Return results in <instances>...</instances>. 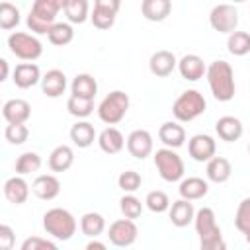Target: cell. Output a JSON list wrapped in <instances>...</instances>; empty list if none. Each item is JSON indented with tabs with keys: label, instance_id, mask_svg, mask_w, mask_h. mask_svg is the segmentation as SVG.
<instances>
[{
	"label": "cell",
	"instance_id": "obj_1",
	"mask_svg": "<svg viewBox=\"0 0 250 250\" xmlns=\"http://www.w3.org/2000/svg\"><path fill=\"white\" fill-rule=\"evenodd\" d=\"M207 82L211 88V94L219 102H230L236 92L234 84V70L227 61H213L207 66Z\"/></svg>",
	"mask_w": 250,
	"mask_h": 250
},
{
	"label": "cell",
	"instance_id": "obj_2",
	"mask_svg": "<svg viewBox=\"0 0 250 250\" xmlns=\"http://www.w3.org/2000/svg\"><path fill=\"white\" fill-rule=\"evenodd\" d=\"M193 225H195V232L199 236L201 250H225L227 248V244L223 240L221 227L217 225L215 211L211 207H201L199 211H195Z\"/></svg>",
	"mask_w": 250,
	"mask_h": 250
},
{
	"label": "cell",
	"instance_id": "obj_3",
	"mask_svg": "<svg viewBox=\"0 0 250 250\" xmlns=\"http://www.w3.org/2000/svg\"><path fill=\"white\" fill-rule=\"evenodd\" d=\"M66 2L68 0H35L27 16V27L37 35H47L57 23L55 18L61 10H64Z\"/></svg>",
	"mask_w": 250,
	"mask_h": 250
},
{
	"label": "cell",
	"instance_id": "obj_4",
	"mask_svg": "<svg viewBox=\"0 0 250 250\" xmlns=\"http://www.w3.org/2000/svg\"><path fill=\"white\" fill-rule=\"evenodd\" d=\"M43 229L49 236L57 240H70L76 232V219L70 211L62 207H53L43 215Z\"/></svg>",
	"mask_w": 250,
	"mask_h": 250
},
{
	"label": "cell",
	"instance_id": "obj_5",
	"mask_svg": "<svg viewBox=\"0 0 250 250\" xmlns=\"http://www.w3.org/2000/svg\"><path fill=\"white\" fill-rule=\"evenodd\" d=\"M205 107H207V102H205V98H203L201 92H197V90H186L172 104V113H174V117L178 121L188 123V121L197 119L205 111Z\"/></svg>",
	"mask_w": 250,
	"mask_h": 250
},
{
	"label": "cell",
	"instance_id": "obj_6",
	"mask_svg": "<svg viewBox=\"0 0 250 250\" xmlns=\"http://www.w3.org/2000/svg\"><path fill=\"white\" fill-rule=\"evenodd\" d=\"M129 111V96L123 90L109 92L98 105V117L105 125H117Z\"/></svg>",
	"mask_w": 250,
	"mask_h": 250
},
{
	"label": "cell",
	"instance_id": "obj_7",
	"mask_svg": "<svg viewBox=\"0 0 250 250\" xmlns=\"http://www.w3.org/2000/svg\"><path fill=\"white\" fill-rule=\"evenodd\" d=\"M154 166L160 174V178L164 182H178L184 178V172H186V166H184V160L182 156L170 148V146H164V148H158L154 152Z\"/></svg>",
	"mask_w": 250,
	"mask_h": 250
},
{
	"label": "cell",
	"instance_id": "obj_8",
	"mask_svg": "<svg viewBox=\"0 0 250 250\" xmlns=\"http://www.w3.org/2000/svg\"><path fill=\"white\" fill-rule=\"evenodd\" d=\"M8 47L12 51V55H16L21 61H35L43 55V45L41 41L31 35V33H23V31H16L8 37Z\"/></svg>",
	"mask_w": 250,
	"mask_h": 250
},
{
	"label": "cell",
	"instance_id": "obj_9",
	"mask_svg": "<svg viewBox=\"0 0 250 250\" xmlns=\"http://www.w3.org/2000/svg\"><path fill=\"white\" fill-rule=\"evenodd\" d=\"M137 236H139V229H137L135 221L133 219H127V217L113 221L109 225V229H107L109 242L113 246H119V248H127V246L135 244Z\"/></svg>",
	"mask_w": 250,
	"mask_h": 250
},
{
	"label": "cell",
	"instance_id": "obj_10",
	"mask_svg": "<svg viewBox=\"0 0 250 250\" xmlns=\"http://www.w3.org/2000/svg\"><path fill=\"white\" fill-rule=\"evenodd\" d=\"M209 23L219 33H232L238 25V10L232 4H217L209 14Z\"/></svg>",
	"mask_w": 250,
	"mask_h": 250
},
{
	"label": "cell",
	"instance_id": "obj_11",
	"mask_svg": "<svg viewBox=\"0 0 250 250\" xmlns=\"http://www.w3.org/2000/svg\"><path fill=\"white\" fill-rule=\"evenodd\" d=\"M152 148H154V141H152V135L146 129H135V131L129 133L127 150H129L131 156H135L139 160H145L146 156L152 154Z\"/></svg>",
	"mask_w": 250,
	"mask_h": 250
},
{
	"label": "cell",
	"instance_id": "obj_12",
	"mask_svg": "<svg viewBox=\"0 0 250 250\" xmlns=\"http://www.w3.org/2000/svg\"><path fill=\"white\" fill-rule=\"evenodd\" d=\"M188 152H189V156H191L195 162H207V160H211V158L215 156V152H217V143H215V139H213L211 135L199 133V135H193V137L189 139V143H188Z\"/></svg>",
	"mask_w": 250,
	"mask_h": 250
},
{
	"label": "cell",
	"instance_id": "obj_13",
	"mask_svg": "<svg viewBox=\"0 0 250 250\" xmlns=\"http://www.w3.org/2000/svg\"><path fill=\"white\" fill-rule=\"evenodd\" d=\"M41 78H43V76H41L39 66H37L35 62H31V61H29V62H20V64H16L14 74H12L14 84H16L18 88H21V90H27V88L35 86Z\"/></svg>",
	"mask_w": 250,
	"mask_h": 250
},
{
	"label": "cell",
	"instance_id": "obj_14",
	"mask_svg": "<svg viewBox=\"0 0 250 250\" xmlns=\"http://www.w3.org/2000/svg\"><path fill=\"white\" fill-rule=\"evenodd\" d=\"M31 191H33L39 199L51 201V199H55V197L61 193V182H59V178L53 176V174H41V176H37V178L33 180Z\"/></svg>",
	"mask_w": 250,
	"mask_h": 250
},
{
	"label": "cell",
	"instance_id": "obj_15",
	"mask_svg": "<svg viewBox=\"0 0 250 250\" xmlns=\"http://www.w3.org/2000/svg\"><path fill=\"white\" fill-rule=\"evenodd\" d=\"M178 66V61H176V55L172 51H166V49H160L156 53H152L150 61H148V68L154 76H170L172 70Z\"/></svg>",
	"mask_w": 250,
	"mask_h": 250
},
{
	"label": "cell",
	"instance_id": "obj_16",
	"mask_svg": "<svg viewBox=\"0 0 250 250\" xmlns=\"http://www.w3.org/2000/svg\"><path fill=\"white\" fill-rule=\"evenodd\" d=\"M215 131L219 135V139L227 141V143H234L242 137L244 133V127H242V121L234 115H223L217 119L215 123Z\"/></svg>",
	"mask_w": 250,
	"mask_h": 250
},
{
	"label": "cell",
	"instance_id": "obj_17",
	"mask_svg": "<svg viewBox=\"0 0 250 250\" xmlns=\"http://www.w3.org/2000/svg\"><path fill=\"white\" fill-rule=\"evenodd\" d=\"M4 197L14 203V205H21L27 201L29 197V184L23 180V176H12L4 182Z\"/></svg>",
	"mask_w": 250,
	"mask_h": 250
},
{
	"label": "cell",
	"instance_id": "obj_18",
	"mask_svg": "<svg viewBox=\"0 0 250 250\" xmlns=\"http://www.w3.org/2000/svg\"><path fill=\"white\" fill-rule=\"evenodd\" d=\"M178 70H180L182 78H186L189 82H195L207 72V66H205V62H203V59L199 55L191 53V55H184L178 61Z\"/></svg>",
	"mask_w": 250,
	"mask_h": 250
},
{
	"label": "cell",
	"instance_id": "obj_19",
	"mask_svg": "<svg viewBox=\"0 0 250 250\" xmlns=\"http://www.w3.org/2000/svg\"><path fill=\"white\" fill-rule=\"evenodd\" d=\"M98 145L105 154H117L123 150V146L127 145V139L123 137V133L117 127H105L100 135H98Z\"/></svg>",
	"mask_w": 250,
	"mask_h": 250
},
{
	"label": "cell",
	"instance_id": "obj_20",
	"mask_svg": "<svg viewBox=\"0 0 250 250\" xmlns=\"http://www.w3.org/2000/svg\"><path fill=\"white\" fill-rule=\"evenodd\" d=\"M2 115L8 123H25L31 115V105L21 98H12L2 105Z\"/></svg>",
	"mask_w": 250,
	"mask_h": 250
},
{
	"label": "cell",
	"instance_id": "obj_21",
	"mask_svg": "<svg viewBox=\"0 0 250 250\" xmlns=\"http://www.w3.org/2000/svg\"><path fill=\"white\" fill-rule=\"evenodd\" d=\"M168 215H170V221H172L174 227L184 229V227H188L195 219V209H193V203L189 199L182 197V199H178V201H174L170 205Z\"/></svg>",
	"mask_w": 250,
	"mask_h": 250
},
{
	"label": "cell",
	"instance_id": "obj_22",
	"mask_svg": "<svg viewBox=\"0 0 250 250\" xmlns=\"http://www.w3.org/2000/svg\"><path fill=\"white\" fill-rule=\"evenodd\" d=\"M41 90L45 96L49 98H59L64 94L66 90V76L62 70L59 68H51L45 72V76L41 78Z\"/></svg>",
	"mask_w": 250,
	"mask_h": 250
},
{
	"label": "cell",
	"instance_id": "obj_23",
	"mask_svg": "<svg viewBox=\"0 0 250 250\" xmlns=\"http://www.w3.org/2000/svg\"><path fill=\"white\" fill-rule=\"evenodd\" d=\"M158 139L164 143V146L170 148H178L184 145L186 141V129L178 123V121H166L160 125L158 129Z\"/></svg>",
	"mask_w": 250,
	"mask_h": 250
},
{
	"label": "cell",
	"instance_id": "obj_24",
	"mask_svg": "<svg viewBox=\"0 0 250 250\" xmlns=\"http://www.w3.org/2000/svg\"><path fill=\"white\" fill-rule=\"evenodd\" d=\"M180 197L184 199H189V201H195V199H201L207 195L209 191V184L203 180V178H197V176H189L186 180L180 182Z\"/></svg>",
	"mask_w": 250,
	"mask_h": 250
},
{
	"label": "cell",
	"instance_id": "obj_25",
	"mask_svg": "<svg viewBox=\"0 0 250 250\" xmlns=\"http://www.w3.org/2000/svg\"><path fill=\"white\" fill-rule=\"evenodd\" d=\"M172 12V0H143L141 14L148 21H162Z\"/></svg>",
	"mask_w": 250,
	"mask_h": 250
},
{
	"label": "cell",
	"instance_id": "obj_26",
	"mask_svg": "<svg viewBox=\"0 0 250 250\" xmlns=\"http://www.w3.org/2000/svg\"><path fill=\"white\" fill-rule=\"evenodd\" d=\"M205 174H207V180L215 184H225L232 174V166L225 156H213L211 160H207Z\"/></svg>",
	"mask_w": 250,
	"mask_h": 250
},
{
	"label": "cell",
	"instance_id": "obj_27",
	"mask_svg": "<svg viewBox=\"0 0 250 250\" xmlns=\"http://www.w3.org/2000/svg\"><path fill=\"white\" fill-rule=\"evenodd\" d=\"M74 162V152L68 145H59L49 154V168L53 172H66Z\"/></svg>",
	"mask_w": 250,
	"mask_h": 250
},
{
	"label": "cell",
	"instance_id": "obj_28",
	"mask_svg": "<svg viewBox=\"0 0 250 250\" xmlns=\"http://www.w3.org/2000/svg\"><path fill=\"white\" fill-rule=\"evenodd\" d=\"M70 141L78 148H88L96 141V129H94V125L88 123V121H76L70 127Z\"/></svg>",
	"mask_w": 250,
	"mask_h": 250
},
{
	"label": "cell",
	"instance_id": "obj_29",
	"mask_svg": "<svg viewBox=\"0 0 250 250\" xmlns=\"http://www.w3.org/2000/svg\"><path fill=\"white\" fill-rule=\"evenodd\" d=\"M70 90L74 96H80V98H90L94 100V96L98 94V82L92 74L88 72H82V74H76L72 84H70Z\"/></svg>",
	"mask_w": 250,
	"mask_h": 250
},
{
	"label": "cell",
	"instance_id": "obj_30",
	"mask_svg": "<svg viewBox=\"0 0 250 250\" xmlns=\"http://www.w3.org/2000/svg\"><path fill=\"white\" fill-rule=\"evenodd\" d=\"M80 230L86 236L96 238L105 230V219L96 211H88V213H84L80 217Z\"/></svg>",
	"mask_w": 250,
	"mask_h": 250
},
{
	"label": "cell",
	"instance_id": "obj_31",
	"mask_svg": "<svg viewBox=\"0 0 250 250\" xmlns=\"http://www.w3.org/2000/svg\"><path fill=\"white\" fill-rule=\"evenodd\" d=\"M47 37H49V41H51L53 45L64 47V45H68V43L74 39V29H72V25L66 23V21H57V23L49 29Z\"/></svg>",
	"mask_w": 250,
	"mask_h": 250
},
{
	"label": "cell",
	"instance_id": "obj_32",
	"mask_svg": "<svg viewBox=\"0 0 250 250\" xmlns=\"http://www.w3.org/2000/svg\"><path fill=\"white\" fill-rule=\"evenodd\" d=\"M227 47H229V53L234 55V57L248 55L250 53V33H246V31H232V33H229Z\"/></svg>",
	"mask_w": 250,
	"mask_h": 250
},
{
	"label": "cell",
	"instance_id": "obj_33",
	"mask_svg": "<svg viewBox=\"0 0 250 250\" xmlns=\"http://www.w3.org/2000/svg\"><path fill=\"white\" fill-rule=\"evenodd\" d=\"M64 14L70 23H84L90 18L88 0H68L64 6Z\"/></svg>",
	"mask_w": 250,
	"mask_h": 250
},
{
	"label": "cell",
	"instance_id": "obj_34",
	"mask_svg": "<svg viewBox=\"0 0 250 250\" xmlns=\"http://www.w3.org/2000/svg\"><path fill=\"white\" fill-rule=\"evenodd\" d=\"M66 109H68V113L70 115H74V117H78V119H84V117H88L92 111H94V100H90V98H80V96H70L68 100H66Z\"/></svg>",
	"mask_w": 250,
	"mask_h": 250
},
{
	"label": "cell",
	"instance_id": "obj_35",
	"mask_svg": "<svg viewBox=\"0 0 250 250\" xmlns=\"http://www.w3.org/2000/svg\"><path fill=\"white\" fill-rule=\"evenodd\" d=\"M41 168V156L37 152H23L18 156L16 160V174L20 176H27V174H33Z\"/></svg>",
	"mask_w": 250,
	"mask_h": 250
},
{
	"label": "cell",
	"instance_id": "obj_36",
	"mask_svg": "<svg viewBox=\"0 0 250 250\" xmlns=\"http://www.w3.org/2000/svg\"><path fill=\"white\" fill-rule=\"evenodd\" d=\"M18 23H20V10L10 2H2L0 4V27L8 31V29H14Z\"/></svg>",
	"mask_w": 250,
	"mask_h": 250
},
{
	"label": "cell",
	"instance_id": "obj_37",
	"mask_svg": "<svg viewBox=\"0 0 250 250\" xmlns=\"http://www.w3.org/2000/svg\"><path fill=\"white\" fill-rule=\"evenodd\" d=\"M119 209H121L123 217L135 221V219H139L141 213H143V203H141V199L135 197L133 193H127V195H123V197L119 199Z\"/></svg>",
	"mask_w": 250,
	"mask_h": 250
},
{
	"label": "cell",
	"instance_id": "obj_38",
	"mask_svg": "<svg viewBox=\"0 0 250 250\" xmlns=\"http://www.w3.org/2000/svg\"><path fill=\"white\" fill-rule=\"evenodd\" d=\"M145 205L152 211V213H164L170 209V197L160 191V189H154V191H148L146 197H145Z\"/></svg>",
	"mask_w": 250,
	"mask_h": 250
},
{
	"label": "cell",
	"instance_id": "obj_39",
	"mask_svg": "<svg viewBox=\"0 0 250 250\" xmlns=\"http://www.w3.org/2000/svg\"><path fill=\"white\" fill-rule=\"evenodd\" d=\"M4 137L10 145H23L29 137V129L25 123H8L4 129Z\"/></svg>",
	"mask_w": 250,
	"mask_h": 250
},
{
	"label": "cell",
	"instance_id": "obj_40",
	"mask_svg": "<svg viewBox=\"0 0 250 250\" xmlns=\"http://www.w3.org/2000/svg\"><path fill=\"white\" fill-rule=\"evenodd\" d=\"M234 227L242 234L250 232V197H246L238 203V209H236V215H234Z\"/></svg>",
	"mask_w": 250,
	"mask_h": 250
},
{
	"label": "cell",
	"instance_id": "obj_41",
	"mask_svg": "<svg viewBox=\"0 0 250 250\" xmlns=\"http://www.w3.org/2000/svg\"><path fill=\"white\" fill-rule=\"evenodd\" d=\"M115 16H117V14H113V12H109V10H104V8L94 6V10H92V14H90V20H92L94 27H98V29H109V27L115 23Z\"/></svg>",
	"mask_w": 250,
	"mask_h": 250
},
{
	"label": "cell",
	"instance_id": "obj_42",
	"mask_svg": "<svg viewBox=\"0 0 250 250\" xmlns=\"http://www.w3.org/2000/svg\"><path fill=\"white\" fill-rule=\"evenodd\" d=\"M117 184H119V188H121L123 191L133 193V191H137V189L141 188L143 178H141V174H139V172H135V170H125V172H121V174H119Z\"/></svg>",
	"mask_w": 250,
	"mask_h": 250
},
{
	"label": "cell",
	"instance_id": "obj_43",
	"mask_svg": "<svg viewBox=\"0 0 250 250\" xmlns=\"http://www.w3.org/2000/svg\"><path fill=\"white\" fill-rule=\"evenodd\" d=\"M21 250H57V244L43 236H31L21 242Z\"/></svg>",
	"mask_w": 250,
	"mask_h": 250
},
{
	"label": "cell",
	"instance_id": "obj_44",
	"mask_svg": "<svg viewBox=\"0 0 250 250\" xmlns=\"http://www.w3.org/2000/svg\"><path fill=\"white\" fill-rule=\"evenodd\" d=\"M16 242V234L10 225H0V248L2 250H12Z\"/></svg>",
	"mask_w": 250,
	"mask_h": 250
},
{
	"label": "cell",
	"instance_id": "obj_45",
	"mask_svg": "<svg viewBox=\"0 0 250 250\" xmlns=\"http://www.w3.org/2000/svg\"><path fill=\"white\" fill-rule=\"evenodd\" d=\"M94 6H98V8H104V10H109V12L117 14V12H119V8H121V0H94Z\"/></svg>",
	"mask_w": 250,
	"mask_h": 250
},
{
	"label": "cell",
	"instance_id": "obj_46",
	"mask_svg": "<svg viewBox=\"0 0 250 250\" xmlns=\"http://www.w3.org/2000/svg\"><path fill=\"white\" fill-rule=\"evenodd\" d=\"M0 68H2V72H0V82H4V80L8 78V61H6V59H0Z\"/></svg>",
	"mask_w": 250,
	"mask_h": 250
},
{
	"label": "cell",
	"instance_id": "obj_47",
	"mask_svg": "<svg viewBox=\"0 0 250 250\" xmlns=\"http://www.w3.org/2000/svg\"><path fill=\"white\" fill-rule=\"evenodd\" d=\"M86 248H88V250H105V244H104V242H98V240H90V242L86 244Z\"/></svg>",
	"mask_w": 250,
	"mask_h": 250
},
{
	"label": "cell",
	"instance_id": "obj_48",
	"mask_svg": "<svg viewBox=\"0 0 250 250\" xmlns=\"http://www.w3.org/2000/svg\"><path fill=\"white\" fill-rule=\"evenodd\" d=\"M244 238H246V242L250 244V232H246V234H244Z\"/></svg>",
	"mask_w": 250,
	"mask_h": 250
},
{
	"label": "cell",
	"instance_id": "obj_49",
	"mask_svg": "<svg viewBox=\"0 0 250 250\" xmlns=\"http://www.w3.org/2000/svg\"><path fill=\"white\" fill-rule=\"evenodd\" d=\"M232 2H246V0H232Z\"/></svg>",
	"mask_w": 250,
	"mask_h": 250
},
{
	"label": "cell",
	"instance_id": "obj_50",
	"mask_svg": "<svg viewBox=\"0 0 250 250\" xmlns=\"http://www.w3.org/2000/svg\"><path fill=\"white\" fill-rule=\"evenodd\" d=\"M248 154H250V145H248Z\"/></svg>",
	"mask_w": 250,
	"mask_h": 250
}]
</instances>
